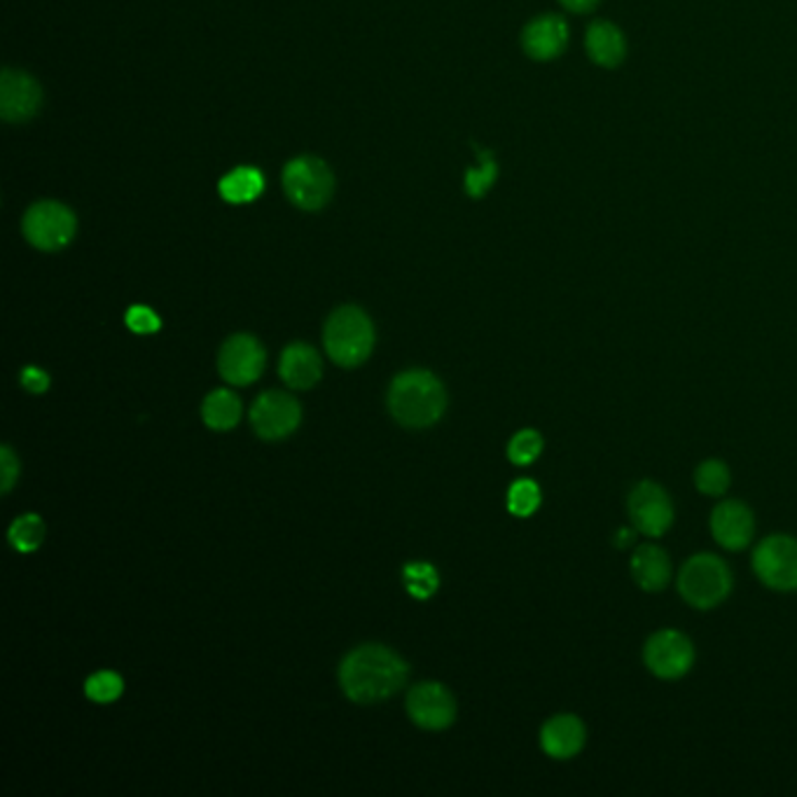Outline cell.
Masks as SVG:
<instances>
[{"instance_id":"5bb4252c","label":"cell","mask_w":797,"mask_h":797,"mask_svg":"<svg viewBox=\"0 0 797 797\" xmlns=\"http://www.w3.org/2000/svg\"><path fill=\"white\" fill-rule=\"evenodd\" d=\"M711 534L725 550H744L753 540L756 518L741 501H723L713 508Z\"/></svg>"},{"instance_id":"9a60e30c","label":"cell","mask_w":797,"mask_h":797,"mask_svg":"<svg viewBox=\"0 0 797 797\" xmlns=\"http://www.w3.org/2000/svg\"><path fill=\"white\" fill-rule=\"evenodd\" d=\"M569 43V26L557 14H543L531 22L522 33L524 52L536 61L559 57Z\"/></svg>"},{"instance_id":"d6986e66","label":"cell","mask_w":797,"mask_h":797,"mask_svg":"<svg viewBox=\"0 0 797 797\" xmlns=\"http://www.w3.org/2000/svg\"><path fill=\"white\" fill-rule=\"evenodd\" d=\"M587 52L592 61L606 66V69L618 66L627 52L622 31L610 22H594L587 28Z\"/></svg>"},{"instance_id":"f1b7e54d","label":"cell","mask_w":797,"mask_h":797,"mask_svg":"<svg viewBox=\"0 0 797 797\" xmlns=\"http://www.w3.org/2000/svg\"><path fill=\"white\" fill-rule=\"evenodd\" d=\"M127 325L131 332H136V335H153V332H157L162 328V321L157 313L151 309V307H143V305H136L131 307L127 311Z\"/></svg>"},{"instance_id":"9c48e42d","label":"cell","mask_w":797,"mask_h":797,"mask_svg":"<svg viewBox=\"0 0 797 797\" xmlns=\"http://www.w3.org/2000/svg\"><path fill=\"white\" fill-rule=\"evenodd\" d=\"M645 667L657 678L676 680L686 676L694 664V645L692 641L676 632V629H659L643 647Z\"/></svg>"},{"instance_id":"f546056e","label":"cell","mask_w":797,"mask_h":797,"mask_svg":"<svg viewBox=\"0 0 797 797\" xmlns=\"http://www.w3.org/2000/svg\"><path fill=\"white\" fill-rule=\"evenodd\" d=\"M0 471H3V481H0V489L8 493L14 487L16 477H20V461H16V456L12 454L10 447H3V450H0Z\"/></svg>"},{"instance_id":"2e32d148","label":"cell","mask_w":797,"mask_h":797,"mask_svg":"<svg viewBox=\"0 0 797 797\" xmlns=\"http://www.w3.org/2000/svg\"><path fill=\"white\" fill-rule=\"evenodd\" d=\"M587 729L585 723L571 713H561L547 721L540 729L543 751L555 760H569L585 749Z\"/></svg>"},{"instance_id":"d6a6232c","label":"cell","mask_w":797,"mask_h":797,"mask_svg":"<svg viewBox=\"0 0 797 797\" xmlns=\"http://www.w3.org/2000/svg\"><path fill=\"white\" fill-rule=\"evenodd\" d=\"M618 540H616V545L618 547H624V545H629V543H632L634 540V531H629V528H620L618 531Z\"/></svg>"},{"instance_id":"1f68e13d","label":"cell","mask_w":797,"mask_h":797,"mask_svg":"<svg viewBox=\"0 0 797 797\" xmlns=\"http://www.w3.org/2000/svg\"><path fill=\"white\" fill-rule=\"evenodd\" d=\"M559 3L567 10H571V12H590V10L596 8L599 0H559Z\"/></svg>"},{"instance_id":"ac0fdd59","label":"cell","mask_w":797,"mask_h":797,"mask_svg":"<svg viewBox=\"0 0 797 797\" xmlns=\"http://www.w3.org/2000/svg\"><path fill=\"white\" fill-rule=\"evenodd\" d=\"M629 567L643 592H662L671 578V561L657 545H641Z\"/></svg>"},{"instance_id":"4316f807","label":"cell","mask_w":797,"mask_h":797,"mask_svg":"<svg viewBox=\"0 0 797 797\" xmlns=\"http://www.w3.org/2000/svg\"><path fill=\"white\" fill-rule=\"evenodd\" d=\"M122 690H124L122 678L115 671H98V674L90 676L87 683H85L87 697L96 704L115 702L122 694Z\"/></svg>"},{"instance_id":"83f0119b","label":"cell","mask_w":797,"mask_h":797,"mask_svg":"<svg viewBox=\"0 0 797 797\" xmlns=\"http://www.w3.org/2000/svg\"><path fill=\"white\" fill-rule=\"evenodd\" d=\"M496 176H498V166H496L491 153L481 151L479 153V166L466 174V192L475 199L485 197L489 192V188L493 186Z\"/></svg>"},{"instance_id":"e0dca14e","label":"cell","mask_w":797,"mask_h":797,"mask_svg":"<svg viewBox=\"0 0 797 797\" xmlns=\"http://www.w3.org/2000/svg\"><path fill=\"white\" fill-rule=\"evenodd\" d=\"M278 374L290 389H300V391L311 389L323 374V365H321L317 348L302 344V342L290 344L284 352V356H281Z\"/></svg>"},{"instance_id":"277c9868","label":"cell","mask_w":797,"mask_h":797,"mask_svg":"<svg viewBox=\"0 0 797 797\" xmlns=\"http://www.w3.org/2000/svg\"><path fill=\"white\" fill-rule=\"evenodd\" d=\"M733 571L716 555H694L678 573V592L700 610L716 608L733 592Z\"/></svg>"},{"instance_id":"7c38bea8","label":"cell","mask_w":797,"mask_h":797,"mask_svg":"<svg viewBox=\"0 0 797 797\" xmlns=\"http://www.w3.org/2000/svg\"><path fill=\"white\" fill-rule=\"evenodd\" d=\"M218 368L225 381L235 386H248L264 370V348L253 335L229 337L218 358Z\"/></svg>"},{"instance_id":"4dcf8cb0","label":"cell","mask_w":797,"mask_h":797,"mask_svg":"<svg viewBox=\"0 0 797 797\" xmlns=\"http://www.w3.org/2000/svg\"><path fill=\"white\" fill-rule=\"evenodd\" d=\"M20 381H22V386L31 393H45L49 389V374L40 368H33V365H28V368L22 370Z\"/></svg>"},{"instance_id":"6da1fadb","label":"cell","mask_w":797,"mask_h":797,"mask_svg":"<svg viewBox=\"0 0 797 797\" xmlns=\"http://www.w3.org/2000/svg\"><path fill=\"white\" fill-rule=\"evenodd\" d=\"M407 662L384 645H360L340 667L344 694L358 704L389 700L407 683Z\"/></svg>"},{"instance_id":"7a4b0ae2","label":"cell","mask_w":797,"mask_h":797,"mask_svg":"<svg viewBox=\"0 0 797 797\" xmlns=\"http://www.w3.org/2000/svg\"><path fill=\"white\" fill-rule=\"evenodd\" d=\"M389 409L405 428H428L442 419L447 391L442 381L426 370L397 374L389 389Z\"/></svg>"},{"instance_id":"ba28073f","label":"cell","mask_w":797,"mask_h":797,"mask_svg":"<svg viewBox=\"0 0 797 797\" xmlns=\"http://www.w3.org/2000/svg\"><path fill=\"white\" fill-rule=\"evenodd\" d=\"M627 510L634 528L643 536L659 538L674 524V503L657 481L643 479L627 498Z\"/></svg>"},{"instance_id":"8992f818","label":"cell","mask_w":797,"mask_h":797,"mask_svg":"<svg viewBox=\"0 0 797 797\" xmlns=\"http://www.w3.org/2000/svg\"><path fill=\"white\" fill-rule=\"evenodd\" d=\"M22 229L26 241L45 253L61 251L75 239L78 218L75 213L55 199H43L28 206L22 221Z\"/></svg>"},{"instance_id":"44dd1931","label":"cell","mask_w":797,"mask_h":797,"mask_svg":"<svg viewBox=\"0 0 797 797\" xmlns=\"http://www.w3.org/2000/svg\"><path fill=\"white\" fill-rule=\"evenodd\" d=\"M202 417L213 430H231L241 419V401L227 389L213 391L202 405Z\"/></svg>"},{"instance_id":"3957f363","label":"cell","mask_w":797,"mask_h":797,"mask_svg":"<svg viewBox=\"0 0 797 797\" xmlns=\"http://www.w3.org/2000/svg\"><path fill=\"white\" fill-rule=\"evenodd\" d=\"M323 342L332 360L342 365V368H356L372 354L374 325L362 309L342 307L332 311V317L328 319Z\"/></svg>"},{"instance_id":"5b68a950","label":"cell","mask_w":797,"mask_h":797,"mask_svg":"<svg viewBox=\"0 0 797 797\" xmlns=\"http://www.w3.org/2000/svg\"><path fill=\"white\" fill-rule=\"evenodd\" d=\"M284 190L290 204L302 211H321L335 192V176L330 166L313 157L300 155L286 164L284 169Z\"/></svg>"},{"instance_id":"52a82bcc","label":"cell","mask_w":797,"mask_h":797,"mask_svg":"<svg viewBox=\"0 0 797 797\" xmlns=\"http://www.w3.org/2000/svg\"><path fill=\"white\" fill-rule=\"evenodd\" d=\"M753 571L762 585L776 592L797 590V538L778 534L760 540L753 552Z\"/></svg>"},{"instance_id":"30bf717a","label":"cell","mask_w":797,"mask_h":797,"mask_svg":"<svg viewBox=\"0 0 797 797\" xmlns=\"http://www.w3.org/2000/svg\"><path fill=\"white\" fill-rule=\"evenodd\" d=\"M302 421L300 403L281 391L262 393L251 407V424L262 440H281L290 436Z\"/></svg>"},{"instance_id":"603a6c76","label":"cell","mask_w":797,"mask_h":797,"mask_svg":"<svg viewBox=\"0 0 797 797\" xmlns=\"http://www.w3.org/2000/svg\"><path fill=\"white\" fill-rule=\"evenodd\" d=\"M403 578H405V587L407 592L414 596V599H430L440 587V578H438V571L436 567H430V563L426 561H414V563H407L405 571H403Z\"/></svg>"},{"instance_id":"4fadbf2b","label":"cell","mask_w":797,"mask_h":797,"mask_svg":"<svg viewBox=\"0 0 797 797\" xmlns=\"http://www.w3.org/2000/svg\"><path fill=\"white\" fill-rule=\"evenodd\" d=\"M407 713L424 729H444L456 718V704L444 686L421 683L407 697Z\"/></svg>"},{"instance_id":"484cf974","label":"cell","mask_w":797,"mask_h":797,"mask_svg":"<svg viewBox=\"0 0 797 797\" xmlns=\"http://www.w3.org/2000/svg\"><path fill=\"white\" fill-rule=\"evenodd\" d=\"M543 436L538 430H520L508 444V459L514 463V466H531L540 454H543Z\"/></svg>"},{"instance_id":"d4e9b609","label":"cell","mask_w":797,"mask_h":797,"mask_svg":"<svg viewBox=\"0 0 797 797\" xmlns=\"http://www.w3.org/2000/svg\"><path fill=\"white\" fill-rule=\"evenodd\" d=\"M540 501L543 493L534 479H518L508 491V510L514 518H531L540 508Z\"/></svg>"},{"instance_id":"cb8c5ba5","label":"cell","mask_w":797,"mask_h":797,"mask_svg":"<svg viewBox=\"0 0 797 797\" xmlns=\"http://www.w3.org/2000/svg\"><path fill=\"white\" fill-rule=\"evenodd\" d=\"M729 481H733V475L718 459H709L694 471V485L706 496H723L729 489Z\"/></svg>"},{"instance_id":"ffe728a7","label":"cell","mask_w":797,"mask_h":797,"mask_svg":"<svg viewBox=\"0 0 797 797\" xmlns=\"http://www.w3.org/2000/svg\"><path fill=\"white\" fill-rule=\"evenodd\" d=\"M264 190V176L255 166H237L218 182V192L229 204H251Z\"/></svg>"},{"instance_id":"8fae6325","label":"cell","mask_w":797,"mask_h":797,"mask_svg":"<svg viewBox=\"0 0 797 797\" xmlns=\"http://www.w3.org/2000/svg\"><path fill=\"white\" fill-rule=\"evenodd\" d=\"M43 104L38 80L26 71L3 69L0 73V118L10 124L28 122L36 118Z\"/></svg>"},{"instance_id":"7402d4cb","label":"cell","mask_w":797,"mask_h":797,"mask_svg":"<svg viewBox=\"0 0 797 797\" xmlns=\"http://www.w3.org/2000/svg\"><path fill=\"white\" fill-rule=\"evenodd\" d=\"M8 538L16 552L31 555V552H36L45 540V524L38 514H22L20 520L12 522V526L8 531Z\"/></svg>"}]
</instances>
